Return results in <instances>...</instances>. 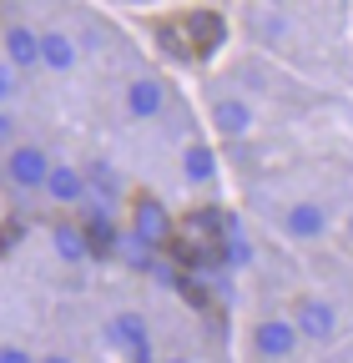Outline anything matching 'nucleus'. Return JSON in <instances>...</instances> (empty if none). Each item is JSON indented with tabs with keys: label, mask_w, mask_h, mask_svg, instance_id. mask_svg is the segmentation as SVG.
<instances>
[{
	"label": "nucleus",
	"mask_w": 353,
	"mask_h": 363,
	"mask_svg": "<svg viewBox=\"0 0 353 363\" xmlns=\"http://www.w3.org/2000/svg\"><path fill=\"white\" fill-rule=\"evenodd\" d=\"M0 363H35L26 348H16V343H0Z\"/></svg>",
	"instance_id": "obj_20"
},
{
	"label": "nucleus",
	"mask_w": 353,
	"mask_h": 363,
	"mask_svg": "<svg viewBox=\"0 0 353 363\" xmlns=\"http://www.w3.org/2000/svg\"><path fill=\"white\" fill-rule=\"evenodd\" d=\"M293 328H298L303 338H313V343H328V338L338 333V313H333V303H323V298H303V303L293 308Z\"/></svg>",
	"instance_id": "obj_2"
},
{
	"label": "nucleus",
	"mask_w": 353,
	"mask_h": 363,
	"mask_svg": "<svg viewBox=\"0 0 353 363\" xmlns=\"http://www.w3.org/2000/svg\"><path fill=\"white\" fill-rule=\"evenodd\" d=\"M298 328H293V318H262L257 323V333H252V343H257V353L262 358H273V363H283V358H293V348H298Z\"/></svg>",
	"instance_id": "obj_3"
},
{
	"label": "nucleus",
	"mask_w": 353,
	"mask_h": 363,
	"mask_svg": "<svg viewBox=\"0 0 353 363\" xmlns=\"http://www.w3.org/2000/svg\"><path fill=\"white\" fill-rule=\"evenodd\" d=\"M182 172H187V182H212L217 162H212V152H207V147H187V157H182Z\"/></svg>",
	"instance_id": "obj_17"
},
{
	"label": "nucleus",
	"mask_w": 353,
	"mask_h": 363,
	"mask_svg": "<svg viewBox=\"0 0 353 363\" xmlns=\"http://www.w3.org/2000/svg\"><path fill=\"white\" fill-rule=\"evenodd\" d=\"M11 86H16V81H11L6 71H0V111H6V96H11Z\"/></svg>",
	"instance_id": "obj_22"
},
{
	"label": "nucleus",
	"mask_w": 353,
	"mask_h": 363,
	"mask_svg": "<svg viewBox=\"0 0 353 363\" xmlns=\"http://www.w3.org/2000/svg\"><path fill=\"white\" fill-rule=\"evenodd\" d=\"M283 227H288V238L313 242V238H323V233H328V217H323V207H318V202H293V207H288V217H283Z\"/></svg>",
	"instance_id": "obj_8"
},
{
	"label": "nucleus",
	"mask_w": 353,
	"mask_h": 363,
	"mask_svg": "<svg viewBox=\"0 0 353 363\" xmlns=\"http://www.w3.org/2000/svg\"><path fill=\"white\" fill-rule=\"evenodd\" d=\"M86 192H96V197H106V202H116L121 197V177L111 172V162H86Z\"/></svg>",
	"instance_id": "obj_14"
},
{
	"label": "nucleus",
	"mask_w": 353,
	"mask_h": 363,
	"mask_svg": "<svg viewBox=\"0 0 353 363\" xmlns=\"http://www.w3.org/2000/svg\"><path fill=\"white\" fill-rule=\"evenodd\" d=\"M162 106H167V91H162V81L142 76V81H131V86H126V116H131V121H152Z\"/></svg>",
	"instance_id": "obj_6"
},
{
	"label": "nucleus",
	"mask_w": 353,
	"mask_h": 363,
	"mask_svg": "<svg viewBox=\"0 0 353 363\" xmlns=\"http://www.w3.org/2000/svg\"><path fill=\"white\" fill-rule=\"evenodd\" d=\"M152 278H157V283H167V288H176V293H182V283H187V272L176 267V262H167V257H157V267H152Z\"/></svg>",
	"instance_id": "obj_19"
},
{
	"label": "nucleus",
	"mask_w": 353,
	"mask_h": 363,
	"mask_svg": "<svg viewBox=\"0 0 353 363\" xmlns=\"http://www.w3.org/2000/svg\"><path fill=\"white\" fill-rule=\"evenodd\" d=\"M162 363H192V358H162Z\"/></svg>",
	"instance_id": "obj_24"
},
{
	"label": "nucleus",
	"mask_w": 353,
	"mask_h": 363,
	"mask_svg": "<svg viewBox=\"0 0 353 363\" xmlns=\"http://www.w3.org/2000/svg\"><path fill=\"white\" fill-rule=\"evenodd\" d=\"M111 338L131 353V363H152V348H147V323L142 313H116L111 318Z\"/></svg>",
	"instance_id": "obj_7"
},
{
	"label": "nucleus",
	"mask_w": 353,
	"mask_h": 363,
	"mask_svg": "<svg viewBox=\"0 0 353 363\" xmlns=\"http://www.w3.org/2000/svg\"><path fill=\"white\" fill-rule=\"evenodd\" d=\"M131 233H137L152 252H172V242H176V222L167 217V207H162L152 192H142L137 202H131Z\"/></svg>",
	"instance_id": "obj_1"
},
{
	"label": "nucleus",
	"mask_w": 353,
	"mask_h": 363,
	"mask_svg": "<svg viewBox=\"0 0 353 363\" xmlns=\"http://www.w3.org/2000/svg\"><path fill=\"white\" fill-rule=\"evenodd\" d=\"M182 30L192 40V56H212L217 45L228 40V21L217 16V11H187L182 16Z\"/></svg>",
	"instance_id": "obj_4"
},
{
	"label": "nucleus",
	"mask_w": 353,
	"mask_h": 363,
	"mask_svg": "<svg viewBox=\"0 0 353 363\" xmlns=\"http://www.w3.org/2000/svg\"><path fill=\"white\" fill-rule=\"evenodd\" d=\"M40 66L46 71H71L76 66V40L66 30H46L40 35Z\"/></svg>",
	"instance_id": "obj_10"
},
{
	"label": "nucleus",
	"mask_w": 353,
	"mask_h": 363,
	"mask_svg": "<svg viewBox=\"0 0 353 363\" xmlns=\"http://www.w3.org/2000/svg\"><path fill=\"white\" fill-rule=\"evenodd\" d=\"M116 257H121L126 267H137V272H152L162 252H152V247H147V242H142L137 233H126V238H121V247H116Z\"/></svg>",
	"instance_id": "obj_15"
},
{
	"label": "nucleus",
	"mask_w": 353,
	"mask_h": 363,
	"mask_svg": "<svg viewBox=\"0 0 353 363\" xmlns=\"http://www.w3.org/2000/svg\"><path fill=\"white\" fill-rule=\"evenodd\" d=\"M348 238H353V217H348Z\"/></svg>",
	"instance_id": "obj_25"
},
{
	"label": "nucleus",
	"mask_w": 353,
	"mask_h": 363,
	"mask_svg": "<svg viewBox=\"0 0 353 363\" xmlns=\"http://www.w3.org/2000/svg\"><path fill=\"white\" fill-rule=\"evenodd\" d=\"M51 242L66 262H81V257H91V242H86V227L81 222H56L51 227Z\"/></svg>",
	"instance_id": "obj_12"
},
{
	"label": "nucleus",
	"mask_w": 353,
	"mask_h": 363,
	"mask_svg": "<svg viewBox=\"0 0 353 363\" xmlns=\"http://www.w3.org/2000/svg\"><path fill=\"white\" fill-rule=\"evenodd\" d=\"M212 121H217V131H223V136H242V131L252 126V106H247V101H217V106H212Z\"/></svg>",
	"instance_id": "obj_13"
},
{
	"label": "nucleus",
	"mask_w": 353,
	"mask_h": 363,
	"mask_svg": "<svg viewBox=\"0 0 353 363\" xmlns=\"http://www.w3.org/2000/svg\"><path fill=\"white\" fill-rule=\"evenodd\" d=\"M46 197H51V202H71V207H81V197H86V172H76L71 162H56L51 177H46Z\"/></svg>",
	"instance_id": "obj_9"
},
{
	"label": "nucleus",
	"mask_w": 353,
	"mask_h": 363,
	"mask_svg": "<svg viewBox=\"0 0 353 363\" xmlns=\"http://www.w3.org/2000/svg\"><path fill=\"white\" fill-rule=\"evenodd\" d=\"M217 247H223V262H228V267H247V262H252V247H247V238H242L237 222L228 227V238L217 242Z\"/></svg>",
	"instance_id": "obj_16"
},
{
	"label": "nucleus",
	"mask_w": 353,
	"mask_h": 363,
	"mask_svg": "<svg viewBox=\"0 0 353 363\" xmlns=\"http://www.w3.org/2000/svg\"><path fill=\"white\" fill-rule=\"evenodd\" d=\"M11 136H16V116L0 111V142H11Z\"/></svg>",
	"instance_id": "obj_21"
},
{
	"label": "nucleus",
	"mask_w": 353,
	"mask_h": 363,
	"mask_svg": "<svg viewBox=\"0 0 353 363\" xmlns=\"http://www.w3.org/2000/svg\"><path fill=\"white\" fill-rule=\"evenodd\" d=\"M51 167L56 162H46V152L40 147H11V157H6V172H11V182L16 187H46V177H51Z\"/></svg>",
	"instance_id": "obj_5"
},
{
	"label": "nucleus",
	"mask_w": 353,
	"mask_h": 363,
	"mask_svg": "<svg viewBox=\"0 0 353 363\" xmlns=\"http://www.w3.org/2000/svg\"><path fill=\"white\" fill-rule=\"evenodd\" d=\"M162 51L176 56V61H187V56H192V45H182V26H162Z\"/></svg>",
	"instance_id": "obj_18"
},
{
	"label": "nucleus",
	"mask_w": 353,
	"mask_h": 363,
	"mask_svg": "<svg viewBox=\"0 0 353 363\" xmlns=\"http://www.w3.org/2000/svg\"><path fill=\"white\" fill-rule=\"evenodd\" d=\"M6 56L16 66H40V35L30 26H6Z\"/></svg>",
	"instance_id": "obj_11"
},
{
	"label": "nucleus",
	"mask_w": 353,
	"mask_h": 363,
	"mask_svg": "<svg viewBox=\"0 0 353 363\" xmlns=\"http://www.w3.org/2000/svg\"><path fill=\"white\" fill-rule=\"evenodd\" d=\"M35 363H71L66 353H46V358H35Z\"/></svg>",
	"instance_id": "obj_23"
}]
</instances>
